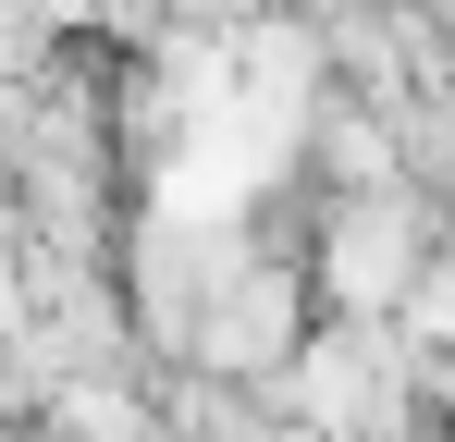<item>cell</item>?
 <instances>
[{
    "label": "cell",
    "instance_id": "obj_1",
    "mask_svg": "<svg viewBox=\"0 0 455 442\" xmlns=\"http://www.w3.org/2000/svg\"><path fill=\"white\" fill-rule=\"evenodd\" d=\"M283 406H296L307 430H332V442H406V430H431V406H419V332L332 307V320L307 332V357L283 368Z\"/></svg>",
    "mask_w": 455,
    "mask_h": 442
},
{
    "label": "cell",
    "instance_id": "obj_2",
    "mask_svg": "<svg viewBox=\"0 0 455 442\" xmlns=\"http://www.w3.org/2000/svg\"><path fill=\"white\" fill-rule=\"evenodd\" d=\"M455 221L419 209V185H370V197H332L307 221V271H320V307L345 320H406V295L431 283Z\"/></svg>",
    "mask_w": 455,
    "mask_h": 442
},
{
    "label": "cell",
    "instance_id": "obj_3",
    "mask_svg": "<svg viewBox=\"0 0 455 442\" xmlns=\"http://www.w3.org/2000/svg\"><path fill=\"white\" fill-rule=\"evenodd\" d=\"M443 197H455V160H443Z\"/></svg>",
    "mask_w": 455,
    "mask_h": 442
}]
</instances>
